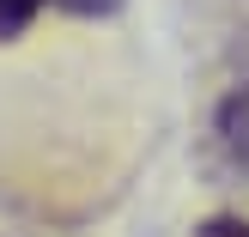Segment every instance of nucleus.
Returning a JSON list of instances; mask_svg holds the SVG:
<instances>
[{"label":"nucleus","instance_id":"20e7f679","mask_svg":"<svg viewBox=\"0 0 249 237\" xmlns=\"http://www.w3.org/2000/svg\"><path fill=\"white\" fill-rule=\"evenodd\" d=\"M55 6H67V12H85V18H104V12H116L122 0H55Z\"/></svg>","mask_w":249,"mask_h":237},{"label":"nucleus","instance_id":"f03ea898","mask_svg":"<svg viewBox=\"0 0 249 237\" xmlns=\"http://www.w3.org/2000/svg\"><path fill=\"white\" fill-rule=\"evenodd\" d=\"M43 6H55V0H0V43H12Z\"/></svg>","mask_w":249,"mask_h":237},{"label":"nucleus","instance_id":"7ed1b4c3","mask_svg":"<svg viewBox=\"0 0 249 237\" xmlns=\"http://www.w3.org/2000/svg\"><path fill=\"white\" fill-rule=\"evenodd\" d=\"M195 237H249V219H207Z\"/></svg>","mask_w":249,"mask_h":237},{"label":"nucleus","instance_id":"f257e3e1","mask_svg":"<svg viewBox=\"0 0 249 237\" xmlns=\"http://www.w3.org/2000/svg\"><path fill=\"white\" fill-rule=\"evenodd\" d=\"M219 146H225L231 170L249 177V85H243V91H231L225 104H219Z\"/></svg>","mask_w":249,"mask_h":237}]
</instances>
